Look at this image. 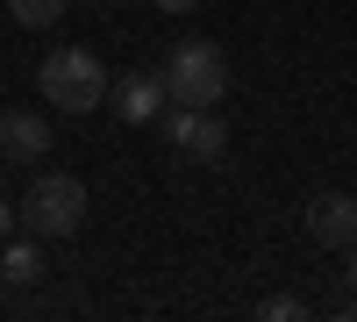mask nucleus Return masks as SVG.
I'll return each instance as SVG.
<instances>
[{"label":"nucleus","instance_id":"0eeeda50","mask_svg":"<svg viewBox=\"0 0 357 322\" xmlns=\"http://www.w3.org/2000/svg\"><path fill=\"white\" fill-rule=\"evenodd\" d=\"M114 115H122V122H158V115H165V72L114 79Z\"/></svg>","mask_w":357,"mask_h":322},{"label":"nucleus","instance_id":"f03ea898","mask_svg":"<svg viewBox=\"0 0 357 322\" xmlns=\"http://www.w3.org/2000/svg\"><path fill=\"white\" fill-rule=\"evenodd\" d=\"M36 86H43V101H57V115H93L100 101H107V65L93 50H50L43 57V72H36Z\"/></svg>","mask_w":357,"mask_h":322},{"label":"nucleus","instance_id":"9d476101","mask_svg":"<svg viewBox=\"0 0 357 322\" xmlns=\"http://www.w3.org/2000/svg\"><path fill=\"white\" fill-rule=\"evenodd\" d=\"M257 315H264V322H301V315H307V301H301V294H272Z\"/></svg>","mask_w":357,"mask_h":322},{"label":"nucleus","instance_id":"f8f14e48","mask_svg":"<svg viewBox=\"0 0 357 322\" xmlns=\"http://www.w3.org/2000/svg\"><path fill=\"white\" fill-rule=\"evenodd\" d=\"M158 8H165V15H193L200 0H158Z\"/></svg>","mask_w":357,"mask_h":322},{"label":"nucleus","instance_id":"9b49d317","mask_svg":"<svg viewBox=\"0 0 357 322\" xmlns=\"http://www.w3.org/2000/svg\"><path fill=\"white\" fill-rule=\"evenodd\" d=\"M8 229H15V208H8V193H0V244H8Z\"/></svg>","mask_w":357,"mask_h":322},{"label":"nucleus","instance_id":"4468645a","mask_svg":"<svg viewBox=\"0 0 357 322\" xmlns=\"http://www.w3.org/2000/svg\"><path fill=\"white\" fill-rule=\"evenodd\" d=\"M107 8H122V0H107Z\"/></svg>","mask_w":357,"mask_h":322},{"label":"nucleus","instance_id":"20e7f679","mask_svg":"<svg viewBox=\"0 0 357 322\" xmlns=\"http://www.w3.org/2000/svg\"><path fill=\"white\" fill-rule=\"evenodd\" d=\"M158 122H165V143L178 158H193V165H215L229 151V129H222L215 108H172V115H158Z\"/></svg>","mask_w":357,"mask_h":322},{"label":"nucleus","instance_id":"7ed1b4c3","mask_svg":"<svg viewBox=\"0 0 357 322\" xmlns=\"http://www.w3.org/2000/svg\"><path fill=\"white\" fill-rule=\"evenodd\" d=\"M222 94H229V57H222V43H207V36L178 43L172 65H165V101H178V108H215Z\"/></svg>","mask_w":357,"mask_h":322},{"label":"nucleus","instance_id":"1a4fd4ad","mask_svg":"<svg viewBox=\"0 0 357 322\" xmlns=\"http://www.w3.org/2000/svg\"><path fill=\"white\" fill-rule=\"evenodd\" d=\"M65 8H72V0H8V15H15L22 29H50Z\"/></svg>","mask_w":357,"mask_h":322},{"label":"nucleus","instance_id":"ddd939ff","mask_svg":"<svg viewBox=\"0 0 357 322\" xmlns=\"http://www.w3.org/2000/svg\"><path fill=\"white\" fill-rule=\"evenodd\" d=\"M343 279H350V286H357V244H350V251H343Z\"/></svg>","mask_w":357,"mask_h":322},{"label":"nucleus","instance_id":"39448f33","mask_svg":"<svg viewBox=\"0 0 357 322\" xmlns=\"http://www.w3.org/2000/svg\"><path fill=\"white\" fill-rule=\"evenodd\" d=\"M50 158V122L36 108H0V165H36Z\"/></svg>","mask_w":357,"mask_h":322},{"label":"nucleus","instance_id":"423d86ee","mask_svg":"<svg viewBox=\"0 0 357 322\" xmlns=\"http://www.w3.org/2000/svg\"><path fill=\"white\" fill-rule=\"evenodd\" d=\"M307 237L329 244V251H350L357 244V200L350 193H314L307 200Z\"/></svg>","mask_w":357,"mask_h":322},{"label":"nucleus","instance_id":"f257e3e1","mask_svg":"<svg viewBox=\"0 0 357 322\" xmlns=\"http://www.w3.org/2000/svg\"><path fill=\"white\" fill-rule=\"evenodd\" d=\"M15 215L36 229L43 244H65V237H79V229H86V186L72 180V172H36Z\"/></svg>","mask_w":357,"mask_h":322},{"label":"nucleus","instance_id":"6e6552de","mask_svg":"<svg viewBox=\"0 0 357 322\" xmlns=\"http://www.w3.org/2000/svg\"><path fill=\"white\" fill-rule=\"evenodd\" d=\"M0 279H8V286H36V279H43V237L0 251Z\"/></svg>","mask_w":357,"mask_h":322}]
</instances>
